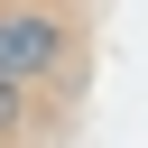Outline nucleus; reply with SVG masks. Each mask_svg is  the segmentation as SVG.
<instances>
[{"label": "nucleus", "instance_id": "f257e3e1", "mask_svg": "<svg viewBox=\"0 0 148 148\" xmlns=\"http://www.w3.org/2000/svg\"><path fill=\"white\" fill-rule=\"evenodd\" d=\"M56 56H65V28L46 9H0V74L9 83H37Z\"/></svg>", "mask_w": 148, "mask_h": 148}, {"label": "nucleus", "instance_id": "f03ea898", "mask_svg": "<svg viewBox=\"0 0 148 148\" xmlns=\"http://www.w3.org/2000/svg\"><path fill=\"white\" fill-rule=\"evenodd\" d=\"M0 130H18V83L0 74Z\"/></svg>", "mask_w": 148, "mask_h": 148}]
</instances>
